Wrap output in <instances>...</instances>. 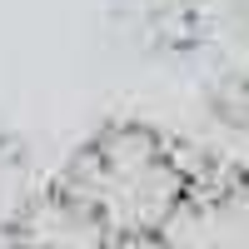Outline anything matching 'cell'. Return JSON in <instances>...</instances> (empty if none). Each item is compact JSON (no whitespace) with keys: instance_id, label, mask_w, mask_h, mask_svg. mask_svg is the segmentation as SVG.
Returning <instances> with one entry per match:
<instances>
[{"instance_id":"3957f363","label":"cell","mask_w":249,"mask_h":249,"mask_svg":"<svg viewBox=\"0 0 249 249\" xmlns=\"http://www.w3.org/2000/svg\"><path fill=\"white\" fill-rule=\"evenodd\" d=\"M210 115L234 135H249V60L210 80Z\"/></svg>"},{"instance_id":"7a4b0ae2","label":"cell","mask_w":249,"mask_h":249,"mask_svg":"<svg viewBox=\"0 0 249 249\" xmlns=\"http://www.w3.org/2000/svg\"><path fill=\"white\" fill-rule=\"evenodd\" d=\"M219 0H140V35L164 60H195L210 50Z\"/></svg>"},{"instance_id":"6da1fadb","label":"cell","mask_w":249,"mask_h":249,"mask_svg":"<svg viewBox=\"0 0 249 249\" xmlns=\"http://www.w3.org/2000/svg\"><path fill=\"white\" fill-rule=\"evenodd\" d=\"M55 179L115 234L120 249H155L204 190L210 164L164 124L115 115L75 144Z\"/></svg>"}]
</instances>
